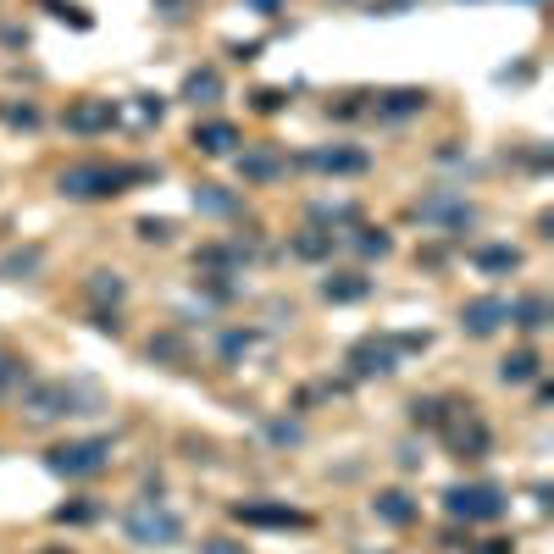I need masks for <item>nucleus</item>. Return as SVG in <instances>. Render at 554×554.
I'll return each mask as SVG.
<instances>
[{
  "mask_svg": "<svg viewBox=\"0 0 554 554\" xmlns=\"http://www.w3.org/2000/svg\"><path fill=\"white\" fill-rule=\"evenodd\" d=\"M150 167H106V161H78V167H67L56 178V189L67 194V200H111V194H122L128 183H145Z\"/></svg>",
  "mask_w": 554,
  "mask_h": 554,
  "instance_id": "f257e3e1",
  "label": "nucleus"
},
{
  "mask_svg": "<svg viewBox=\"0 0 554 554\" xmlns=\"http://www.w3.org/2000/svg\"><path fill=\"white\" fill-rule=\"evenodd\" d=\"M122 532H128L139 549H172L183 538V521L178 510H167L161 499H133L128 516H122Z\"/></svg>",
  "mask_w": 554,
  "mask_h": 554,
  "instance_id": "f03ea898",
  "label": "nucleus"
},
{
  "mask_svg": "<svg viewBox=\"0 0 554 554\" xmlns=\"http://www.w3.org/2000/svg\"><path fill=\"white\" fill-rule=\"evenodd\" d=\"M95 405V388L84 383H34L28 394V416L34 422H56V416H78V410Z\"/></svg>",
  "mask_w": 554,
  "mask_h": 554,
  "instance_id": "7ed1b4c3",
  "label": "nucleus"
},
{
  "mask_svg": "<svg viewBox=\"0 0 554 554\" xmlns=\"http://www.w3.org/2000/svg\"><path fill=\"white\" fill-rule=\"evenodd\" d=\"M45 466L56 477H95L111 466V438H78V444H56L45 455Z\"/></svg>",
  "mask_w": 554,
  "mask_h": 554,
  "instance_id": "20e7f679",
  "label": "nucleus"
},
{
  "mask_svg": "<svg viewBox=\"0 0 554 554\" xmlns=\"http://www.w3.org/2000/svg\"><path fill=\"white\" fill-rule=\"evenodd\" d=\"M444 510L455 521H499V516H505V494H499L494 482H477V488H449Z\"/></svg>",
  "mask_w": 554,
  "mask_h": 554,
  "instance_id": "39448f33",
  "label": "nucleus"
},
{
  "mask_svg": "<svg viewBox=\"0 0 554 554\" xmlns=\"http://www.w3.org/2000/svg\"><path fill=\"white\" fill-rule=\"evenodd\" d=\"M438 433L449 438V449H455L460 460H482L488 455V427H482L477 410H444V422H438Z\"/></svg>",
  "mask_w": 554,
  "mask_h": 554,
  "instance_id": "423d86ee",
  "label": "nucleus"
},
{
  "mask_svg": "<svg viewBox=\"0 0 554 554\" xmlns=\"http://www.w3.org/2000/svg\"><path fill=\"white\" fill-rule=\"evenodd\" d=\"M233 521H244V527H311V516L294 505H266V499H244V505H233Z\"/></svg>",
  "mask_w": 554,
  "mask_h": 554,
  "instance_id": "0eeeda50",
  "label": "nucleus"
},
{
  "mask_svg": "<svg viewBox=\"0 0 554 554\" xmlns=\"http://www.w3.org/2000/svg\"><path fill=\"white\" fill-rule=\"evenodd\" d=\"M289 172V156L277 145H244L239 150V178H250V183H272V178H283Z\"/></svg>",
  "mask_w": 554,
  "mask_h": 554,
  "instance_id": "6e6552de",
  "label": "nucleus"
},
{
  "mask_svg": "<svg viewBox=\"0 0 554 554\" xmlns=\"http://www.w3.org/2000/svg\"><path fill=\"white\" fill-rule=\"evenodd\" d=\"M505 322H510V300H499V294H488V300H471L466 311H460V327H466L471 338L499 333Z\"/></svg>",
  "mask_w": 554,
  "mask_h": 554,
  "instance_id": "1a4fd4ad",
  "label": "nucleus"
},
{
  "mask_svg": "<svg viewBox=\"0 0 554 554\" xmlns=\"http://www.w3.org/2000/svg\"><path fill=\"white\" fill-rule=\"evenodd\" d=\"M67 128L73 133H111L117 128V106H111V100H73V106H67Z\"/></svg>",
  "mask_w": 554,
  "mask_h": 554,
  "instance_id": "9d476101",
  "label": "nucleus"
},
{
  "mask_svg": "<svg viewBox=\"0 0 554 554\" xmlns=\"http://www.w3.org/2000/svg\"><path fill=\"white\" fill-rule=\"evenodd\" d=\"M416 217H422V222H438V228H466V222L477 217V211H471V205L460 200V194H433V200L416 205Z\"/></svg>",
  "mask_w": 554,
  "mask_h": 554,
  "instance_id": "9b49d317",
  "label": "nucleus"
},
{
  "mask_svg": "<svg viewBox=\"0 0 554 554\" xmlns=\"http://www.w3.org/2000/svg\"><path fill=\"white\" fill-rule=\"evenodd\" d=\"M244 133L233 128V122H200L194 128V150H205V156H239Z\"/></svg>",
  "mask_w": 554,
  "mask_h": 554,
  "instance_id": "f8f14e48",
  "label": "nucleus"
},
{
  "mask_svg": "<svg viewBox=\"0 0 554 554\" xmlns=\"http://www.w3.org/2000/svg\"><path fill=\"white\" fill-rule=\"evenodd\" d=\"M350 366H355V372H361V377H383V372H394V350H388V338H383V344H377V338H366V344H355V355H350Z\"/></svg>",
  "mask_w": 554,
  "mask_h": 554,
  "instance_id": "ddd939ff",
  "label": "nucleus"
},
{
  "mask_svg": "<svg viewBox=\"0 0 554 554\" xmlns=\"http://www.w3.org/2000/svg\"><path fill=\"white\" fill-rule=\"evenodd\" d=\"M322 294L333 305H355V300H366V294H372V283H366L361 272H338V277H327V283H322Z\"/></svg>",
  "mask_w": 554,
  "mask_h": 554,
  "instance_id": "4468645a",
  "label": "nucleus"
},
{
  "mask_svg": "<svg viewBox=\"0 0 554 554\" xmlns=\"http://www.w3.org/2000/svg\"><path fill=\"white\" fill-rule=\"evenodd\" d=\"M305 167H316V172H366V156L361 150H311Z\"/></svg>",
  "mask_w": 554,
  "mask_h": 554,
  "instance_id": "2eb2a0df",
  "label": "nucleus"
},
{
  "mask_svg": "<svg viewBox=\"0 0 554 554\" xmlns=\"http://www.w3.org/2000/svg\"><path fill=\"white\" fill-rule=\"evenodd\" d=\"M372 510L388 521V527H410V521H416V505H410V494H399V488L377 494V499H372Z\"/></svg>",
  "mask_w": 554,
  "mask_h": 554,
  "instance_id": "dca6fc26",
  "label": "nucleus"
},
{
  "mask_svg": "<svg viewBox=\"0 0 554 554\" xmlns=\"http://www.w3.org/2000/svg\"><path fill=\"white\" fill-rule=\"evenodd\" d=\"M217 95H222V78L211 73V67H200V73L183 78V100H194V106H211Z\"/></svg>",
  "mask_w": 554,
  "mask_h": 554,
  "instance_id": "f3484780",
  "label": "nucleus"
},
{
  "mask_svg": "<svg viewBox=\"0 0 554 554\" xmlns=\"http://www.w3.org/2000/svg\"><path fill=\"white\" fill-rule=\"evenodd\" d=\"M538 355L532 350H516V355H505V361H499V383H532V377H538Z\"/></svg>",
  "mask_w": 554,
  "mask_h": 554,
  "instance_id": "a211bd4d",
  "label": "nucleus"
},
{
  "mask_svg": "<svg viewBox=\"0 0 554 554\" xmlns=\"http://www.w3.org/2000/svg\"><path fill=\"white\" fill-rule=\"evenodd\" d=\"M194 205H200V211H211V217H233V211H239V200H233V194H222L217 183H200V189H194Z\"/></svg>",
  "mask_w": 554,
  "mask_h": 554,
  "instance_id": "6ab92c4d",
  "label": "nucleus"
},
{
  "mask_svg": "<svg viewBox=\"0 0 554 554\" xmlns=\"http://www.w3.org/2000/svg\"><path fill=\"white\" fill-rule=\"evenodd\" d=\"M477 266L482 272H516L521 250H510V244H488V250H477Z\"/></svg>",
  "mask_w": 554,
  "mask_h": 554,
  "instance_id": "aec40b11",
  "label": "nucleus"
},
{
  "mask_svg": "<svg viewBox=\"0 0 554 554\" xmlns=\"http://www.w3.org/2000/svg\"><path fill=\"white\" fill-rule=\"evenodd\" d=\"M510 322H516V327H527V333H538V327L549 322V300H538V294H532V300L510 305Z\"/></svg>",
  "mask_w": 554,
  "mask_h": 554,
  "instance_id": "412c9836",
  "label": "nucleus"
},
{
  "mask_svg": "<svg viewBox=\"0 0 554 554\" xmlns=\"http://www.w3.org/2000/svg\"><path fill=\"white\" fill-rule=\"evenodd\" d=\"M327 250H333V233H322V228H305L294 239V255H305V261H322Z\"/></svg>",
  "mask_w": 554,
  "mask_h": 554,
  "instance_id": "4be33fe9",
  "label": "nucleus"
},
{
  "mask_svg": "<svg viewBox=\"0 0 554 554\" xmlns=\"http://www.w3.org/2000/svg\"><path fill=\"white\" fill-rule=\"evenodd\" d=\"M427 95L422 89H394V95H383V111H394V117H405V111H422Z\"/></svg>",
  "mask_w": 554,
  "mask_h": 554,
  "instance_id": "5701e85b",
  "label": "nucleus"
},
{
  "mask_svg": "<svg viewBox=\"0 0 554 554\" xmlns=\"http://www.w3.org/2000/svg\"><path fill=\"white\" fill-rule=\"evenodd\" d=\"M89 294H95V300H111V305H117L122 294H128V283H122L117 272H95V283H89Z\"/></svg>",
  "mask_w": 554,
  "mask_h": 554,
  "instance_id": "b1692460",
  "label": "nucleus"
},
{
  "mask_svg": "<svg viewBox=\"0 0 554 554\" xmlns=\"http://www.w3.org/2000/svg\"><path fill=\"white\" fill-rule=\"evenodd\" d=\"M355 250L361 255H388L394 244H388V233L383 228H361V239H355Z\"/></svg>",
  "mask_w": 554,
  "mask_h": 554,
  "instance_id": "393cba45",
  "label": "nucleus"
},
{
  "mask_svg": "<svg viewBox=\"0 0 554 554\" xmlns=\"http://www.w3.org/2000/svg\"><path fill=\"white\" fill-rule=\"evenodd\" d=\"M39 266V250H23V255H6V261H0V277H17V272H34Z\"/></svg>",
  "mask_w": 554,
  "mask_h": 554,
  "instance_id": "a878e982",
  "label": "nucleus"
},
{
  "mask_svg": "<svg viewBox=\"0 0 554 554\" xmlns=\"http://www.w3.org/2000/svg\"><path fill=\"white\" fill-rule=\"evenodd\" d=\"M139 239H150V244H167V239H172V222L145 217V222H139Z\"/></svg>",
  "mask_w": 554,
  "mask_h": 554,
  "instance_id": "bb28decb",
  "label": "nucleus"
},
{
  "mask_svg": "<svg viewBox=\"0 0 554 554\" xmlns=\"http://www.w3.org/2000/svg\"><path fill=\"white\" fill-rule=\"evenodd\" d=\"M200 554H250V549H244L239 538H205V543H200Z\"/></svg>",
  "mask_w": 554,
  "mask_h": 554,
  "instance_id": "cd10ccee",
  "label": "nucleus"
},
{
  "mask_svg": "<svg viewBox=\"0 0 554 554\" xmlns=\"http://www.w3.org/2000/svg\"><path fill=\"white\" fill-rule=\"evenodd\" d=\"M6 122H12V128H34L39 111H34V106H6Z\"/></svg>",
  "mask_w": 554,
  "mask_h": 554,
  "instance_id": "c85d7f7f",
  "label": "nucleus"
},
{
  "mask_svg": "<svg viewBox=\"0 0 554 554\" xmlns=\"http://www.w3.org/2000/svg\"><path fill=\"white\" fill-rule=\"evenodd\" d=\"M283 106V89H255V111H277Z\"/></svg>",
  "mask_w": 554,
  "mask_h": 554,
  "instance_id": "c756f323",
  "label": "nucleus"
},
{
  "mask_svg": "<svg viewBox=\"0 0 554 554\" xmlns=\"http://www.w3.org/2000/svg\"><path fill=\"white\" fill-rule=\"evenodd\" d=\"M89 516H95L89 505H61V510H56V521H89Z\"/></svg>",
  "mask_w": 554,
  "mask_h": 554,
  "instance_id": "7c9ffc66",
  "label": "nucleus"
},
{
  "mask_svg": "<svg viewBox=\"0 0 554 554\" xmlns=\"http://www.w3.org/2000/svg\"><path fill=\"white\" fill-rule=\"evenodd\" d=\"M405 6H416V0H377V12H405Z\"/></svg>",
  "mask_w": 554,
  "mask_h": 554,
  "instance_id": "2f4dec72",
  "label": "nucleus"
}]
</instances>
